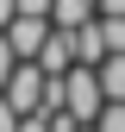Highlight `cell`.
<instances>
[{
	"label": "cell",
	"instance_id": "obj_1",
	"mask_svg": "<svg viewBox=\"0 0 125 132\" xmlns=\"http://www.w3.org/2000/svg\"><path fill=\"white\" fill-rule=\"evenodd\" d=\"M62 107L75 120H100L106 113V82H100V63H75L62 76Z\"/></svg>",
	"mask_w": 125,
	"mask_h": 132
},
{
	"label": "cell",
	"instance_id": "obj_2",
	"mask_svg": "<svg viewBox=\"0 0 125 132\" xmlns=\"http://www.w3.org/2000/svg\"><path fill=\"white\" fill-rule=\"evenodd\" d=\"M0 94H6L19 113H44V94H50V69H44L38 57H25V63H19V76H13Z\"/></svg>",
	"mask_w": 125,
	"mask_h": 132
},
{
	"label": "cell",
	"instance_id": "obj_3",
	"mask_svg": "<svg viewBox=\"0 0 125 132\" xmlns=\"http://www.w3.org/2000/svg\"><path fill=\"white\" fill-rule=\"evenodd\" d=\"M50 31H56V19H44V13H19V19L6 25V38L19 44V57H38L44 44H50Z\"/></svg>",
	"mask_w": 125,
	"mask_h": 132
},
{
	"label": "cell",
	"instance_id": "obj_4",
	"mask_svg": "<svg viewBox=\"0 0 125 132\" xmlns=\"http://www.w3.org/2000/svg\"><path fill=\"white\" fill-rule=\"evenodd\" d=\"M75 57H81V63H106V57H113V38H106V19H100V13H94L88 25H75Z\"/></svg>",
	"mask_w": 125,
	"mask_h": 132
},
{
	"label": "cell",
	"instance_id": "obj_5",
	"mask_svg": "<svg viewBox=\"0 0 125 132\" xmlns=\"http://www.w3.org/2000/svg\"><path fill=\"white\" fill-rule=\"evenodd\" d=\"M38 63H44L50 76H69L75 63H81V57H75V31H69V25H56V31H50V44L38 51Z\"/></svg>",
	"mask_w": 125,
	"mask_h": 132
},
{
	"label": "cell",
	"instance_id": "obj_6",
	"mask_svg": "<svg viewBox=\"0 0 125 132\" xmlns=\"http://www.w3.org/2000/svg\"><path fill=\"white\" fill-rule=\"evenodd\" d=\"M94 13H100V0H56V6H50V19L75 31V25H88V19H94Z\"/></svg>",
	"mask_w": 125,
	"mask_h": 132
},
{
	"label": "cell",
	"instance_id": "obj_7",
	"mask_svg": "<svg viewBox=\"0 0 125 132\" xmlns=\"http://www.w3.org/2000/svg\"><path fill=\"white\" fill-rule=\"evenodd\" d=\"M100 82H106V101H125V51H113L100 63Z\"/></svg>",
	"mask_w": 125,
	"mask_h": 132
},
{
	"label": "cell",
	"instance_id": "obj_8",
	"mask_svg": "<svg viewBox=\"0 0 125 132\" xmlns=\"http://www.w3.org/2000/svg\"><path fill=\"white\" fill-rule=\"evenodd\" d=\"M19 63H25V57H19V44H13L6 31H0V88H6L13 76H19Z\"/></svg>",
	"mask_w": 125,
	"mask_h": 132
},
{
	"label": "cell",
	"instance_id": "obj_9",
	"mask_svg": "<svg viewBox=\"0 0 125 132\" xmlns=\"http://www.w3.org/2000/svg\"><path fill=\"white\" fill-rule=\"evenodd\" d=\"M94 126H100V132H125V101H106V113Z\"/></svg>",
	"mask_w": 125,
	"mask_h": 132
},
{
	"label": "cell",
	"instance_id": "obj_10",
	"mask_svg": "<svg viewBox=\"0 0 125 132\" xmlns=\"http://www.w3.org/2000/svg\"><path fill=\"white\" fill-rule=\"evenodd\" d=\"M19 126H25V113H19V107H13V101H6V94H0V132H19Z\"/></svg>",
	"mask_w": 125,
	"mask_h": 132
},
{
	"label": "cell",
	"instance_id": "obj_11",
	"mask_svg": "<svg viewBox=\"0 0 125 132\" xmlns=\"http://www.w3.org/2000/svg\"><path fill=\"white\" fill-rule=\"evenodd\" d=\"M19 132H56V120H50V113H25V126Z\"/></svg>",
	"mask_w": 125,
	"mask_h": 132
},
{
	"label": "cell",
	"instance_id": "obj_12",
	"mask_svg": "<svg viewBox=\"0 0 125 132\" xmlns=\"http://www.w3.org/2000/svg\"><path fill=\"white\" fill-rule=\"evenodd\" d=\"M13 19H19V0H0V31H6Z\"/></svg>",
	"mask_w": 125,
	"mask_h": 132
},
{
	"label": "cell",
	"instance_id": "obj_13",
	"mask_svg": "<svg viewBox=\"0 0 125 132\" xmlns=\"http://www.w3.org/2000/svg\"><path fill=\"white\" fill-rule=\"evenodd\" d=\"M50 6L56 0H19V13H44V19H50Z\"/></svg>",
	"mask_w": 125,
	"mask_h": 132
}]
</instances>
